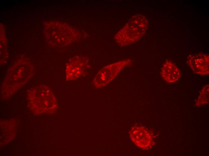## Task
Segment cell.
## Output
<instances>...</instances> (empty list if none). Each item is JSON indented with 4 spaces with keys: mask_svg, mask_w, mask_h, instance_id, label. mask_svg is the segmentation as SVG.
I'll return each mask as SVG.
<instances>
[{
    "mask_svg": "<svg viewBox=\"0 0 209 156\" xmlns=\"http://www.w3.org/2000/svg\"><path fill=\"white\" fill-rule=\"evenodd\" d=\"M33 69L28 62L15 64L8 71L2 84L1 94L7 98L14 94L32 76Z\"/></svg>",
    "mask_w": 209,
    "mask_h": 156,
    "instance_id": "1",
    "label": "cell"
},
{
    "mask_svg": "<svg viewBox=\"0 0 209 156\" xmlns=\"http://www.w3.org/2000/svg\"><path fill=\"white\" fill-rule=\"evenodd\" d=\"M27 98L29 107L35 113H51L57 109L55 97L47 86L39 85L30 89Z\"/></svg>",
    "mask_w": 209,
    "mask_h": 156,
    "instance_id": "2",
    "label": "cell"
},
{
    "mask_svg": "<svg viewBox=\"0 0 209 156\" xmlns=\"http://www.w3.org/2000/svg\"><path fill=\"white\" fill-rule=\"evenodd\" d=\"M149 26L147 18L141 14L132 16L126 24L115 34L114 39L121 46L139 40L146 33Z\"/></svg>",
    "mask_w": 209,
    "mask_h": 156,
    "instance_id": "3",
    "label": "cell"
},
{
    "mask_svg": "<svg viewBox=\"0 0 209 156\" xmlns=\"http://www.w3.org/2000/svg\"><path fill=\"white\" fill-rule=\"evenodd\" d=\"M131 62L130 59L123 60L103 67L94 77L92 81L93 85L98 88L105 86L112 81L123 68L130 64Z\"/></svg>",
    "mask_w": 209,
    "mask_h": 156,
    "instance_id": "4",
    "label": "cell"
},
{
    "mask_svg": "<svg viewBox=\"0 0 209 156\" xmlns=\"http://www.w3.org/2000/svg\"><path fill=\"white\" fill-rule=\"evenodd\" d=\"M88 61V59L86 57L79 56L71 58L66 66V80H74L82 76L86 68Z\"/></svg>",
    "mask_w": 209,
    "mask_h": 156,
    "instance_id": "5",
    "label": "cell"
},
{
    "mask_svg": "<svg viewBox=\"0 0 209 156\" xmlns=\"http://www.w3.org/2000/svg\"><path fill=\"white\" fill-rule=\"evenodd\" d=\"M130 137L132 142L140 148L147 149L151 145L152 135L144 127L135 126L132 127L130 131Z\"/></svg>",
    "mask_w": 209,
    "mask_h": 156,
    "instance_id": "6",
    "label": "cell"
},
{
    "mask_svg": "<svg viewBox=\"0 0 209 156\" xmlns=\"http://www.w3.org/2000/svg\"><path fill=\"white\" fill-rule=\"evenodd\" d=\"M189 64L193 71L197 74L205 75L209 74V56L199 53L189 58Z\"/></svg>",
    "mask_w": 209,
    "mask_h": 156,
    "instance_id": "7",
    "label": "cell"
},
{
    "mask_svg": "<svg viewBox=\"0 0 209 156\" xmlns=\"http://www.w3.org/2000/svg\"><path fill=\"white\" fill-rule=\"evenodd\" d=\"M161 74L163 78L169 83L176 82L180 76L178 68L173 63L169 62H166L163 65Z\"/></svg>",
    "mask_w": 209,
    "mask_h": 156,
    "instance_id": "8",
    "label": "cell"
},
{
    "mask_svg": "<svg viewBox=\"0 0 209 156\" xmlns=\"http://www.w3.org/2000/svg\"><path fill=\"white\" fill-rule=\"evenodd\" d=\"M209 102V85L205 86L201 89L196 103V106H199Z\"/></svg>",
    "mask_w": 209,
    "mask_h": 156,
    "instance_id": "9",
    "label": "cell"
}]
</instances>
